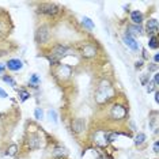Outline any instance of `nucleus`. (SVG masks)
I'll list each match as a JSON object with an SVG mask.
<instances>
[{"label": "nucleus", "instance_id": "obj_1", "mask_svg": "<svg viewBox=\"0 0 159 159\" xmlns=\"http://www.w3.org/2000/svg\"><path fill=\"white\" fill-rule=\"evenodd\" d=\"M112 97H113V87H112V84H110L108 80H103V82L99 84L97 95H95L97 102L103 103V102H106V101H109Z\"/></svg>", "mask_w": 159, "mask_h": 159}, {"label": "nucleus", "instance_id": "obj_2", "mask_svg": "<svg viewBox=\"0 0 159 159\" xmlns=\"http://www.w3.org/2000/svg\"><path fill=\"white\" fill-rule=\"evenodd\" d=\"M67 52H68V49L65 46H56L53 49V52H52V56L49 57V63L51 64H57L63 57L67 55Z\"/></svg>", "mask_w": 159, "mask_h": 159}, {"label": "nucleus", "instance_id": "obj_3", "mask_svg": "<svg viewBox=\"0 0 159 159\" xmlns=\"http://www.w3.org/2000/svg\"><path fill=\"white\" fill-rule=\"evenodd\" d=\"M40 12L49 16H56L60 12V7L56 4H42L40 7Z\"/></svg>", "mask_w": 159, "mask_h": 159}, {"label": "nucleus", "instance_id": "obj_4", "mask_svg": "<svg viewBox=\"0 0 159 159\" xmlns=\"http://www.w3.org/2000/svg\"><path fill=\"white\" fill-rule=\"evenodd\" d=\"M48 38H49V30H48V27L46 26L38 27L36 31V41L40 42V44H44V42L48 41Z\"/></svg>", "mask_w": 159, "mask_h": 159}, {"label": "nucleus", "instance_id": "obj_5", "mask_svg": "<svg viewBox=\"0 0 159 159\" xmlns=\"http://www.w3.org/2000/svg\"><path fill=\"white\" fill-rule=\"evenodd\" d=\"M94 141H95L98 146H101V147L108 146L109 144V133L105 132V131H98L97 133H95V136H94Z\"/></svg>", "mask_w": 159, "mask_h": 159}, {"label": "nucleus", "instance_id": "obj_6", "mask_svg": "<svg viewBox=\"0 0 159 159\" xmlns=\"http://www.w3.org/2000/svg\"><path fill=\"white\" fill-rule=\"evenodd\" d=\"M125 114H127V110L121 105H114L112 108V112H110V116L114 120H121V118L125 117Z\"/></svg>", "mask_w": 159, "mask_h": 159}, {"label": "nucleus", "instance_id": "obj_7", "mask_svg": "<svg viewBox=\"0 0 159 159\" xmlns=\"http://www.w3.org/2000/svg\"><path fill=\"white\" fill-rule=\"evenodd\" d=\"M84 128H86V121H84V118H76V120L72 121V131H73L75 133L83 132Z\"/></svg>", "mask_w": 159, "mask_h": 159}, {"label": "nucleus", "instance_id": "obj_8", "mask_svg": "<svg viewBox=\"0 0 159 159\" xmlns=\"http://www.w3.org/2000/svg\"><path fill=\"white\" fill-rule=\"evenodd\" d=\"M124 42H125V45L128 46V48H131L132 51H137V49H139V44L136 42V40L129 34L128 31H127V33H125V36H124Z\"/></svg>", "mask_w": 159, "mask_h": 159}, {"label": "nucleus", "instance_id": "obj_9", "mask_svg": "<svg viewBox=\"0 0 159 159\" xmlns=\"http://www.w3.org/2000/svg\"><path fill=\"white\" fill-rule=\"evenodd\" d=\"M27 144H29V147L31 150L40 148V146H41V137L38 135H30L29 140H27Z\"/></svg>", "mask_w": 159, "mask_h": 159}, {"label": "nucleus", "instance_id": "obj_10", "mask_svg": "<svg viewBox=\"0 0 159 159\" xmlns=\"http://www.w3.org/2000/svg\"><path fill=\"white\" fill-rule=\"evenodd\" d=\"M22 67H23V63L19 59H11L7 63V68L11 71H19V69H22Z\"/></svg>", "mask_w": 159, "mask_h": 159}, {"label": "nucleus", "instance_id": "obj_11", "mask_svg": "<svg viewBox=\"0 0 159 159\" xmlns=\"http://www.w3.org/2000/svg\"><path fill=\"white\" fill-rule=\"evenodd\" d=\"M147 33L152 37L158 33V21L156 19H150L147 22Z\"/></svg>", "mask_w": 159, "mask_h": 159}, {"label": "nucleus", "instance_id": "obj_12", "mask_svg": "<svg viewBox=\"0 0 159 159\" xmlns=\"http://www.w3.org/2000/svg\"><path fill=\"white\" fill-rule=\"evenodd\" d=\"M131 19L135 25H141L143 22V14L140 11H132L131 12Z\"/></svg>", "mask_w": 159, "mask_h": 159}, {"label": "nucleus", "instance_id": "obj_13", "mask_svg": "<svg viewBox=\"0 0 159 159\" xmlns=\"http://www.w3.org/2000/svg\"><path fill=\"white\" fill-rule=\"evenodd\" d=\"M95 48L92 45H86L84 48H83V56H86V57H91V56H94L95 55Z\"/></svg>", "mask_w": 159, "mask_h": 159}, {"label": "nucleus", "instance_id": "obj_14", "mask_svg": "<svg viewBox=\"0 0 159 159\" xmlns=\"http://www.w3.org/2000/svg\"><path fill=\"white\" fill-rule=\"evenodd\" d=\"M148 46L151 49H158V38L156 36L150 37V41H148Z\"/></svg>", "mask_w": 159, "mask_h": 159}, {"label": "nucleus", "instance_id": "obj_15", "mask_svg": "<svg viewBox=\"0 0 159 159\" xmlns=\"http://www.w3.org/2000/svg\"><path fill=\"white\" fill-rule=\"evenodd\" d=\"M128 31H129V33H131V31H133V33H136V34H140V33L143 31V29H141V26H140V25H133V26H129Z\"/></svg>", "mask_w": 159, "mask_h": 159}, {"label": "nucleus", "instance_id": "obj_16", "mask_svg": "<svg viewBox=\"0 0 159 159\" xmlns=\"http://www.w3.org/2000/svg\"><path fill=\"white\" fill-rule=\"evenodd\" d=\"M144 140H146V135L144 133H139L136 137H135V144L136 146H139V144L144 143Z\"/></svg>", "mask_w": 159, "mask_h": 159}, {"label": "nucleus", "instance_id": "obj_17", "mask_svg": "<svg viewBox=\"0 0 159 159\" xmlns=\"http://www.w3.org/2000/svg\"><path fill=\"white\" fill-rule=\"evenodd\" d=\"M29 83H30L33 87H37V84L40 83V79H38V76H37L36 73H33V75L30 76V82H29Z\"/></svg>", "mask_w": 159, "mask_h": 159}, {"label": "nucleus", "instance_id": "obj_18", "mask_svg": "<svg viewBox=\"0 0 159 159\" xmlns=\"http://www.w3.org/2000/svg\"><path fill=\"white\" fill-rule=\"evenodd\" d=\"M48 117H49V120L51 121H53V123H57V113H56V110H49L48 112Z\"/></svg>", "mask_w": 159, "mask_h": 159}, {"label": "nucleus", "instance_id": "obj_19", "mask_svg": "<svg viewBox=\"0 0 159 159\" xmlns=\"http://www.w3.org/2000/svg\"><path fill=\"white\" fill-rule=\"evenodd\" d=\"M19 95H21V101H22V102H25L26 99H29V98H30V94H29L27 91H25V90H21V91H19Z\"/></svg>", "mask_w": 159, "mask_h": 159}, {"label": "nucleus", "instance_id": "obj_20", "mask_svg": "<svg viewBox=\"0 0 159 159\" xmlns=\"http://www.w3.org/2000/svg\"><path fill=\"white\" fill-rule=\"evenodd\" d=\"M34 116H36L37 120H42V118H44V112H42V109L41 108H37L36 112H34Z\"/></svg>", "mask_w": 159, "mask_h": 159}, {"label": "nucleus", "instance_id": "obj_21", "mask_svg": "<svg viewBox=\"0 0 159 159\" xmlns=\"http://www.w3.org/2000/svg\"><path fill=\"white\" fill-rule=\"evenodd\" d=\"M83 25H86L88 29H92V27H94V23L91 22V19H90V18H86V16L83 18Z\"/></svg>", "mask_w": 159, "mask_h": 159}, {"label": "nucleus", "instance_id": "obj_22", "mask_svg": "<svg viewBox=\"0 0 159 159\" xmlns=\"http://www.w3.org/2000/svg\"><path fill=\"white\" fill-rule=\"evenodd\" d=\"M3 79H4L5 83H8V84H11V86H15V80H14L11 76H4Z\"/></svg>", "mask_w": 159, "mask_h": 159}, {"label": "nucleus", "instance_id": "obj_23", "mask_svg": "<svg viewBox=\"0 0 159 159\" xmlns=\"http://www.w3.org/2000/svg\"><path fill=\"white\" fill-rule=\"evenodd\" d=\"M8 155H11V156H14V155L16 154V146H11L10 150H8V152H7Z\"/></svg>", "mask_w": 159, "mask_h": 159}, {"label": "nucleus", "instance_id": "obj_24", "mask_svg": "<svg viewBox=\"0 0 159 159\" xmlns=\"http://www.w3.org/2000/svg\"><path fill=\"white\" fill-rule=\"evenodd\" d=\"M154 86H155L154 83L150 82L148 84H147V92H151V91H152V90H154Z\"/></svg>", "mask_w": 159, "mask_h": 159}, {"label": "nucleus", "instance_id": "obj_25", "mask_svg": "<svg viewBox=\"0 0 159 159\" xmlns=\"http://www.w3.org/2000/svg\"><path fill=\"white\" fill-rule=\"evenodd\" d=\"M64 155L65 152H64V150H61V148H56V152H55V155Z\"/></svg>", "mask_w": 159, "mask_h": 159}, {"label": "nucleus", "instance_id": "obj_26", "mask_svg": "<svg viewBox=\"0 0 159 159\" xmlns=\"http://www.w3.org/2000/svg\"><path fill=\"white\" fill-rule=\"evenodd\" d=\"M135 67L137 68V69H139V68H141V67H143V61H141V60L136 61V65H135Z\"/></svg>", "mask_w": 159, "mask_h": 159}, {"label": "nucleus", "instance_id": "obj_27", "mask_svg": "<svg viewBox=\"0 0 159 159\" xmlns=\"http://www.w3.org/2000/svg\"><path fill=\"white\" fill-rule=\"evenodd\" d=\"M158 83H159V75L156 73L155 77H154V84H155V86H158Z\"/></svg>", "mask_w": 159, "mask_h": 159}, {"label": "nucleus", "instance_id": "obj_28", "mask_svg": "<svg viewBox=\"0 0 159 159\" xmlns=\"http://www.w3.org/2000/svg\"><path fill=\"white\" fill-rule=\"evenodd\" d=\"M0 97H1V98H7V92H5L4 90H1V88H0Z\"/></svg>", "mask_w": 159, "mask_h": 159}, {"label": "nucleus", "instance_id": "obj_29", "mask_svg": "<svg viewBox=\"0 0 159 159\" xmlns=\"http://www.w3.org/2000/svg\"><path fill=\"white\" fill-rule=\"evenodd\" d=\"M158 146H159L158 141H155V144H154V151L155 152H158Z\"/></svg>", "mask_w": 159, "mask_h": 159}, {"label": "nucleus", "instance_id": "obj_30", "mask_svg": "<svg viewBox=\"0 0 159 159\" xmlns=\"http://www.w3.org/2000/svg\"><path fill=\"white\" fill-rule=\"evenodd\" d=\"M156 69V64H154V65H150V71H155Z\"/></svg>", "mask_w": 159, "mask_h": 159}, {"label": "nucleus", "instance_id": "obj_31", "mask_svg": "<svg viewBox=\"0 0 159 159\" xmlns=\"http://www.w3.org/2000/svg\"><path fill=\"white\" fill-rule=\"evenodd\" d=\"M3 71H4V65H3V64H0V75L3 73Z\"/></svg>", "mask_w": 159, "mask_h": 159}, {"label": "nucleus", "instance_id": "obj_32", "mask_svg": "<svg viewBox=\"0 0 159 159\" xmlns=\"http://www.w3.org/2000/svg\"><path fill=\"white\" fill-rule=\"evenodd\" d=\"M158 60H159V56H158V55H155V56H154V61H155V64L158 63Z\"/></svg>", "mask_w": 159, "mask_h": 159}, {"label": "nucleus", "instance_id": "obj_33", "mask_svg": "<svg viewBox=\"0 0 159 159\" xmlns=\"http://www.w3.org/2000/svg\"><path fill=\"white\" fill-rule=\"evenodd\" d=\"M155 101H156V102L159 101V94L158 92H155Z\"/></svg>", "mask_w": 159, "mask_h": 159}]
</instances>
